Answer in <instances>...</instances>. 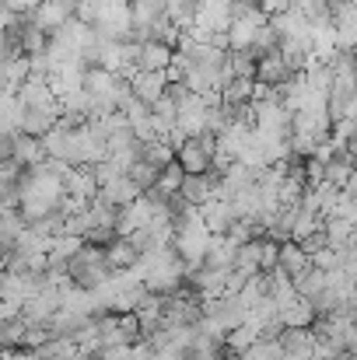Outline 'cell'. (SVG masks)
<instances>
[{"label": "cell", "instance_id": "obj_3", "mask_svg": "<svg viewBox=\"0 0 357 360\" xmlns=\"http://www.w3.org/2000/svg\"><path fill=\"white\" fill-rule=\"evenodd\" d=\"M175 60V49H168L165 42H144L140 46V70H168Z\"/></svg>", "mask_w": 357, "mask_h": 360}, {"label": "cell", "instance_id": "obj_11", "mask_svg": "<svg viewBox=\"0 0 357 360\" xmlns=\"http://www.w3.org/2000/svg\"><path fill=\"white\" fill-rule=\"evenodd\" d=\"M354 193H357V179H354Z\"/></svg>", "mask_w": 357, "mask_h": 360}, {"label": "cell", "instance_id": "obj_7", "mask_svg": "<svg viewBox=\"0 0 357 360\" xmlns=\"http://www.w3.org/2000/svg\"><path fill=\"white\" fill-rule=\"evenodd\" d=\"M144 154L151 165H168L172 161V147L165 140H154V143H144Z\"/></svg>", "mask_w": 357, "mask_h": 360}, {"label": "cell", "instance_id": "obj_2", "mask_svg": "<svg viewBox=\"0 0 357 360\" xmlns=\"http://www.w3.org/2000/svg\"><path fill=\"white\" fill-rule=\"evenodd\" d=\"M294 77V70H291V63L284 60V53L280 49H273V53H266V56H259V84H270V88H280V84H287Z\"/></svg>", "mask_w": 357, "mask_h": 360}, {"label": "cell", "instance_id": "obj_5", "mask_svg": "<svg viewBox=\"0 0 357 360\" xmlns=\"http://www.w3.org/2000/svg\"><path fill=\"white\" fill-rule=\"evenodd\" d=\"M298 11L308 18V25L315 28V25H330L333 21V7H330V0H298Z\"/></svg>", "mask_w": 357, "mask_h": 360}, {"label": "cell", "instance_id": "obj_9", "mask_svg": "<svg viewBox=\"0 0 357 360\" xmlns=\"http://www.w3.org/2000/svg\"><path fill=\"white\" fill-rule=\"evenodd\" d=\"M207 217H211V224H214V228H221V224L228 221V207H221V203H214Z\"/></svg>", "mask_w": 357, "mask_h": 360}, {"label": "cell", "instance_id": "obj_10", "mask_svg": "<svg viewBox=\"0 0 357 360\" xmlns=\"http://www.w3.org/2000/svg\"><path fill=\"white\" fill-rule=\"evenodd\" d=\"M179 175H182L179 168H168L165 179H161V189H175V186H179Z\"/></svg>", "mask_w": 357, "mask_h": 360}, {"label": "cell", "instance_id": "obj_8", "mask_svg": "<svg viewBox=\"0 0 357 360\" xmlns=\"http://www.w3.org/2000/svg\"><path fill=\"white\" fill-rule=\"evenodd\" d=\"M256 7H259V11H263V14L273 21V18H280V14L294 11L298 4H294V0H256Z\"/></svg>", "mask_w": 357, "mask_h": 360}, {"label": "cell", "instance_id": "obj_4", "mask_svg": "<svg viewBox=\"0 0 357 360\" xmlns=\"http://www.w3.org/2000/svg\"><path fill=\"white\" fill-rule=\"evenodd\" d=\"M228 63H232L235 81H256L259 77V60L252 53H228Z\"/></svg>", "mask_w": 357, "mask_h": 360}, {"label": "cell", "instance_id": "obj_12", "mask_svg": "<svg viewBox=\"0 0 357 360\" xmlns=\"http://www.w3.org/2000/svg\"><path fill=\"white\" fill-rule=\"evenodd\" d=\"M354 70H357V63H354Z\"/></svg>", "mask_w": 357, "mask_h": 360}, {"label": "cell", "instance_id": "obj_6", "mask_svg": "<svg viewBox=\"0 0 357 360\" xmlns=\"http://www.w3.org/2000/svg\"><path fill=\"white\" fill-rule=\"evenodd\" d=\"M42 150H46V147H42V143H39L35 136H21V140L14 143V154H18L21 161H35V158H39Z\"/></svg>", "mask_w": 357, "mask_h": 360}, {"label": "cell", "instance_id": "obj_1", "mask_svg": "<svg viewBox=\"0 0 357 360\" xmlns=\"http://www.w3.org/2000/svg\"><path fill=\"white\" fill-rule=\"evenodd\" d=\"M130 84H133V95L154 109V105L168 95V84H172V81H168V70H140Z\"/></svg>", "mask_w": 357, "mask_h": 360}]
</instances>
